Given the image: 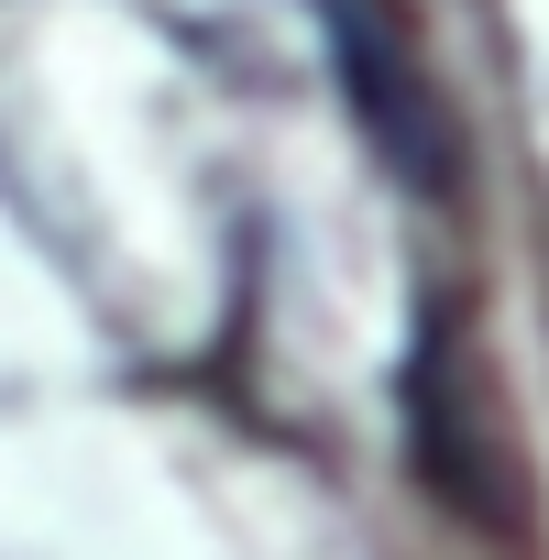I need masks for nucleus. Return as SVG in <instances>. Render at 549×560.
<instances>
[{
    "label": "nucleus",
    "instance_id": "f257e3e1",
    "mask_svg": "<svg viewBox=\"0 0 549 560\" xmlns=\"http://www.w3.org/2000/svg\"><path fill=\"white\" fill-rule=\"evenodd\" d=\"M396 429H407V472H418V494H429L451 527L505 538V549L538 527L527 440H516V418H505V385H494L483 341H472L451 308H429L418 341H407V363H396Z\"/></svg>",
    "mask_w": 549,
    "mask_h": 560
},
{
    "label": "nucleus",
    "instance_id": "f03ea898",
    "mask_svg": "<svg viewBox=\"0 0 549 560\" xmlns=\"http://www.w3.org/2000/svg\"><path fill=\"white\" fill-rule=\"evenodd\" d=\"M319 34H330V67H341V100H352L374 165L407 198H462V121H451L429 56L407 45V23L385 0H319Z\"/></svg>",
    "mask_w": 549,
    "mask_h": 560
}]
</instances>
